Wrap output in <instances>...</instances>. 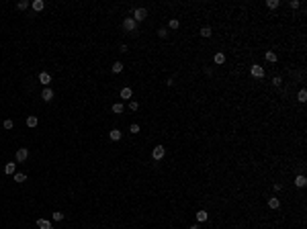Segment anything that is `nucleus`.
I'll use <instances>...</instances> for the list:
<instances>
[{
	"mask_svg": "<svg viewBox=\"0 0 307 229\" xmlns=\"http://www.w3.org/2000/svg\"><path fill=\"white\" fill-rule=\"evenodd\" d=\"M2 127H4V129H12V121H10V119H6V121L2 123Z\"/></svg>",
	"mask_w": 307,
	"mask_h": 229,
	"instance_id": "7c9ffc66",
	"label": "nucleus"
},
{
	"mask_svg": "<svg viewBox=\"0 0 307 229\" xmlns=\"http://www.w3.org/2000/svg\"><path fill=\"white\" fill-rule=\"evenodd\" d=\"M29 158V151H27V147H21V149H16V162H25Z\"/></svg>",
	"mask_w": 307,
	"mask_h": 229,
	"instance_id": "39448f33",
	"label": "nucleus"
},
{
	"mask_svg": "<svg viewBox=\"0 0 307 229\" xmlns=\"http://www.w3.org/2000/svg\"><path fill=\"white\" fill-rule=\"evenodd\" d=\"M27 6H29V2H27V0H21L19 4H16V8H19V10H25Z\"/></svg>",
	"mask_w": 307,
	"mask_h": 229,
	"instance_id": "a878e982",
	"label": "nucleus"
},
{
	"mask_svg": "<svg viewBox=\"0 0 307 229\" xmlns=\"http://www.w3.org/2000/svg\"><path fill=\"white\" fill-rule=\"evenodd\" d=\"M166 35H168V33H166V29H158V37H166Z\"/></svg>",
	"mask_w": 307,
	"mask_h": 229,
	"instance_id": "473e14b6",
	"label": "nucleus"
},
{
	"mask_svg": "<svg viewBox=\"0 0 307 229\" xmlns=\"http://www.w3.org/2000/svg\"><path fill=\"white\" fill-rule=\"evenodd\" d=\"M151 156H154V160H162V158L166 156L164 145H156V147H154V151H151Z\"/></svg>",
	"mask_w": 307,
	"mask_h": 229,
	"instance_id": "7ed1b4c3",
	"label": "nucleus"
},
{
	"mask_svg": "<svg viewBox=\"0 0 307 229\" xmlns=\"http://www.w3.org/2000/svg\"><path fill=\"white\" fill-rule=\"evenodd\" d=\"M266 4H268V8H278V4H281V2H278V0H268Z\"/></svg>",
	"mask_w": 307,
	"mask_h": 229,
	"instance_id": "b1692460",
	"label": "nucleus"
},
{
	"mask_svg": "<svg viewBox=\"0 0 307 229\" xmlns=\"http://www.w3.org/2000/svg\"><path fill=\"white\" fill-rule=\"evenodd\" d=\"M281 82H283V80L278 78V76H274V78H272V84H274V86H281Z\"/></svg>",
	"mask_w": 307,
	"mask_h": 229,
	"instance_id": "2f4dec72",
	"label": "nucleus"
},
{
	"mask_svg": "<svg viewBox=\"0 0 307 229\" xmlns=\"http://www.w3.org/2000/svg\"><path fill=\"white\" fill-rule=\"evenodd\" d=\"M295 184H297V186H299V188H303V186H305V184H307V178H305V176H303V174H299V176H295Z\"/></svg>",
	"mask_w": 307,
	"mask_h": 229,
	"instance_id": "9d476101",
	"label": "nucleus"
},
{
	"mask_svg": "<svg viewBox=\"0 0 307 229\" xmlns=\"http://www.w3.org/2000/svg\"><path fill=\"white\" fill-rule=\"evenodd\" d=\"M207 219H209V215H207V211H199V213H197V221H199V223H205Z\"/></svg>",
	"mask_w": 307,
	"mask_h": 229,
	"instance_id": "4468645a",
	"label": "nucleus"
},
{
	"mask_svg": "<svg viewBox=\"0 0 307 229\" xmlns=\"http://www.w3.org/2000/svg\"><path fill=\"white\" fill-rule=\"evenodd\" d=\"M211 35H213L211 27H203V29H201V37H211Z\"/></svg>",
	"mask_w": 307,
	"mask_h": 229,
	"instance_id": "5701e85b",
	"label": "nucleus"
},
{
	"mask_svg": "<svg viewBox=\"0 0 307 229\" xmlns=\"http://www.w3.org/2000/svg\"><path fill=\"white\" fill-rule=\"evenodd\" d=\"M37 117H35V115H31V117H27V127H31V129H33V127H37Z\"/></svg>",
	"mask_w": 307,
	"mask_h": 229,
	"instance_id": "2eb2a0df",
	"label": "nucleus"
},
{
	"mask_svg": "<svg viewBox=\"0 0 307 229\" xmlns=\"http://www.w3.org/2000/svg\"><path fill=\"white\" fill-rule=\"evenodd\" d=\"M277 53H274V51H266V62H270V63H274L277 62Z\"/></svg>",
	"mask_w": 307,
	"mask_h": 229,
	"instance_id": "4be33fe9",
	"label": "nucleus"
},
{
	"mask_svg": "<svg viewBox=\"0 0 307 229\" xmlns=\"http://www.w3.org/2000/svg\"><path fill=\"white\" fill-rule=\"evenodd\" d=\"M123 29H125V31H129V33H135L137 23L133 21V16H127V19H123Z\"/></svg>",
	"mask_w": 307,
	"mask_h": 229,
	"instance_id": "f257e3e1",
	"label": "nucleus"
},
{
	"mask_svg": "<svg viewBox=\"0 0 307 229\" xmlns=\"http://www.w3.org/2000/svg\"><path fill=\"white\" fill-rule=\"evenodd\" d=\"M15 180L21 184V182H25V180H27V174H23V172H15Z\"/></svg>",
	"mask_w": 307,
	"mask_h": 229,
	"instance_id": "412c9836",
	"label": "nucleus"
},
{
	"mask_svg": "<svg viewBox=\"0 0 307 229\" xmlns=\"http://www.w3.org/2000/svg\"><path fill=\"white\" fill-rule=\"evenodd\" d=\"M129 131H131V133H139V125H137V123H133V125L129 127Z\"/></svg>",
	"mask_w": 307,
	"mask_h": 229,
	"instance_id": "c756f323",
	"label": "nucleus"
},
{
	"mask_svg": "<svg viewBox=\"0 0 307 229\" xmlns=\"http://www.w3.org/2000/svg\"><path fill=\"white\" fill-rule=\"evenodd\" d=\"M41 98H43L45 103H49V100H51V98H53V90H51V88H43V92H41Z\"/></svg>",
	"mask_w": 307,
	"mask_h": 229,
	"instance_id": "423d86ee",
	"label": "nucleus"
},
{
	"mask_svg": "<svg viewBox=\"0 0 307 229\" xmlns=\"http://www.w3.org/2000/svg\"><path fill=\"white\" fill-rule=\"evenodd\" d=\"M113 74H119V72H123V63L121 62H115V63H113Z\"/></svg>",
	"mask_w": 307,
	"mask_h": 229,
	"instance_id": "aec40b11",
	"label": "nucleus"
},
{
	"mask_svg": "<svg viewBox=\"0 0 307 229\" xmlns=\"http://www.w3.org/2000/svg\"><path fill=\"white\" fill-rule=\"evenodd\" d=\"M268 207H270V209H278V207H281V199L272 196V199L268 200Z\"/></svg>",
	"mask_w": 307,
	"mask_h": 229,
	"instance_id": "ddd939ff",
	"label": "nucleus"
},
{
	"mask_svg": "<svg viewBox=\"0 0 307 229\" xmlns=\"http://www.w3.org/2000/svg\"><path fill=\"white\" fill-rule=\"evenodd\" d=\"M289 6H291V8H299V6H301V2H299V0H291V2H289Z\"/></svg>",
	"mask_w": 307,
	"mask_h": 229,
	"instance_id": "c85d7f7f",
	"label": "nucleus"
},
{
	"mask_svg": "<svg viewBox=\"0 0 307 229\" xmlns=\"http://www.w3.org/2000/svg\"><path fill=\"white\" fill-rule=\"evenodd\" d=\"M123 111H125V107H123V103H115V104H113V112H117V115H121Z\"/></svg>",
	"mask_w": 307,
	"mask_h": 229,
	"instance_id": "6ab92c4d",
	"label": "nucleus"
},
{
	"mask_svg": "<svg viewBox=\"0 0 307 229\" xmlns=\"http://www.w3.org/2000/svg\"><path fill=\"white\" fill-rule=\"evenodd\" d=\"M37 227L39 229H53V225L49 223L47 219H37Z\"/></svg>",
	"mask_w": 307,
	"mask_h": 229,
	"instance_id": "1a4fd4ad",
	"label": "nucleus"
},
{
	"mask_svg": "<svg viewBox=\"0 0 307 229\" xmlns=\"http://www.w3.org/2000/svg\"><path fill=\"white\" fill-rule=\"evenodd\" d=\"M178 27H180V21H178V19H172L170 21V29H178Z\"/></svg>",
	"mask_w": 307,
	"mask_h": 229,
	"instance_id": "393cba45",
	"label": "nucleus"
},
{
	"mask_svg": "<svg viewBox=\"0 0 307 229\" xmlns=\"http://www.w3.org/2000/svg\"><path fill=\"white\" fill-rule=\"evenodd\" d=\"M297 100H299V103H305V100H307V90H305V88H301V90H299Z\"/></svg>",
	"mask_w": 307,
	"mask_h": 229,
	"instance_id": "a211bd4d",
	"label": "nucleus"
},
{
	"mask_svg": "<svg viewBox=\"0 0 307 229\" xmlns=\"http://www.w3.org/2000/svg\"><path fill=\"white\" fill-rule=\"evenodd\" d=\"M109 137H111L113 141H119V139H121V137H123V133L119 131V129H113V131L109 133Z\"/></svg>",
	"mask_w": 307,
	"mask_h": 229,
	"instance_id": "9b49d317",
	"label": "nucleus"
},
{
	"mask_svg": "<svg viewBox=\"0 0 307 229\" xmlns=\"http://www.w3.org/2000/svg\"><path fill=\"white\" fill-rule=\"evenodd\" d=\"M53 219L55 221H62L63 219V213H62V211H55V213H53Z\"/></svg>",
	"mask_w": 307,
	"mask_h": 229,
	"instance_id": "cd10ccee",
	"label": "nucleus"
},
{
	"mask_svg": "<svg viewBox=\"0 0 307 229\" xmlns=\"http://www.w3.org/2000/svg\"><path fill=\"white\" fill-rule=\"evenodd\" d=\"M137 108H139V104L135 100H129V111H137Z\"/></svg>",
	"mask_w": 307,
	"mask_h": 229,
	"instance_id": "bb28decb",
	"label": "nucleus"
},
{
	"mask_svg": "<svg viewBox=\"0 0 307 229\" xmlns=\"http://www.w3.org/2000/svg\"><path fill=\"white\" fill-rule=\"evenodd\" d=\"M250 72H252L254 78H264V68H262V66H258V63H254L252 68H250Z\"/></svg>",
	"mask_w": 307,
	"mask_h": 229,
	"instance_id": "f03ea898",
	"label": "nucleus"
},
{
	"mask_svg": "<svg viewBox=\"0 0 307 229\" xmlns=\"http://www.w3.org/2000/svg\"><path fill=\"white\" fill-rule=\"evenodd\" d=\"M146 16H147V10L146 8H135V12H133V21H135V23L143 21Z\"/></svg>",
	"mask_w": 307,
	"mask_h": 229,
	"instance_id": "20e7f679",
	"label": "nucleus"
},
{
	"mask_svg": "<svg viewBox=\"0 0 307 229\" xmlns=\"http://www.w3.org/2000/svg\"><path fill=\"white\" fill-rule=\"evenodd\" d=\"M39 82L43 84L45 88H47V86H49V82H51V76H49L47 72H41V74H39Z\"/></svg>",
	"mask_w": 307,
	"mask_h": 229,
	"instance_id": "0eeeda50",
	"label": "nucleus"
},
{
	"mask_svg": "<svg viewBox=\"0 0 307 229\" xmlns=\"http://www.w3.org/2000/svg\"><path fill=\"white\" fill-rule=\"evenodd\" d=\"M188 229H199V225H190V227Z\"/></svg>",
	"mask_w": 307,
	"mask_h": 229,
	"instance_id": "72a5a7b5",
	"label": "nucleus"
},
{
	"mask_svg": "<svg viewBox=\"0 0 307 229\" xmlns=\"http://www.w3.org/2000/svg\"><path fill=\"white\" fill-rule=\"evenodd\" d=\"M43 8H45V2H43V0H33V10L41 12Z\"/></svg>",
	"mask_w": 307,
	"mask_h": 229,
	"instance_id": "f8f14e48",
	"label": "nucleus"
},
{
	"mask_svg": "<svg viewBox=\"0 0 307 229\" xmlns=\"http://www.w3.org/2000/svg\"><path fill=\"white\" fill-rule=\"evenodd\" d=\"M213 62L217 63V66H221V63H225V55L223 53H215L213 55Z\"/></svg>",
	"mask_w": 307,
	"mask_h": 229,
	"instance_id": "dca6fc26",
	"label": "nucleus"
},
{
	"mask_svg": "<svg viewBox=\"0 0 307 229\" xmlns=\"http://www.w3.org/2000/svg\"><path fill=\"white\" fill-rule=\"evenodd\" d=\"M15 170H16L15 162H8V164L4 166V172H6V174H15Z\"/></svg>",
	"mask_w": 307,
	"mask_h": 229,
	"instance_id": "f3484780",
	"label": "nucleus"
},
{
	"mask_svg": "<svg viewBox=\"0 0 307 229\" xmlns=\"http://www.w3.org/2000/svg\"><path fill=\"white\" fill-rule=\"evenodd\" d=\"M131 96H133V90L129 86H125L121 90V98H123V100H131Z\"/></svg>",
	"mask_w": 307,
	"mask_h": 229,
	"instance_id": "6e6552de",
	"label": "nucleus"
}]
</instances>
